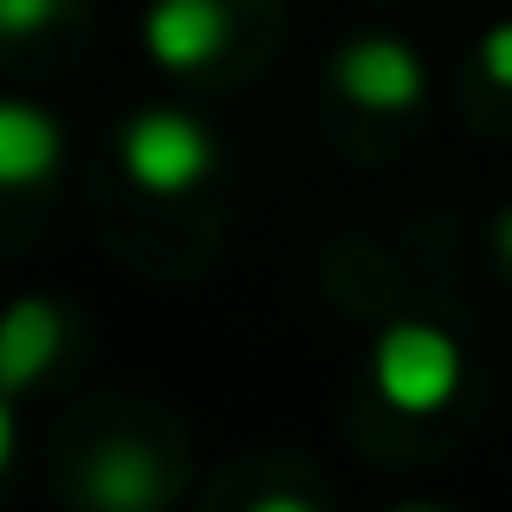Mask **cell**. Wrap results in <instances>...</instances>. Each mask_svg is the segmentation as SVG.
<instances>
[{"label":"cell","mask_w":512,"mask_h":512,"mask_svg":"<svg viewBox=\"0 0 512 512\" xmlns=\"http://www.w3.org/2000/svg\"><path fill=\"white\" fill-rule=\"evenodd\" d=\"M65 13V0H0V39H26L46 33L52 20Z\"/></svg>","instance_id":"obj_8"},{"label":"cell","mask_w":512,"mask_h":512,"mask_svg":"<svg viewBox=\"0 0 512 512\" xmlns=\"http://www.w3.org/2000/svg\"><path fill=\"white\" fill-rule=\"evenodd\" d=\"M175 500V474L150 441H104L85 467H78V506L85 512H163Z\"/></svg>","instance_id":"obj_3"},{"label":"cell","mask_w":512,"mask_h":512,"mask_svg":"<svg viewBox=\"0 0 512 512\" xmlns=\"http://www.w3.org/2000/svg\"><path fill=\"white\" fill-rule=\"evenodd\" d=\"M480 72H487L493 85L512 91V20H500L487 39H480Z\"/></svg>","instance_id":"obj_9"},{"label":"cell","mask_w":512,"mask_h":512,"mask_svg":"<svg viewBox=\"0 0 512 512\" xmlns=\"http://www.w3.org/2000/svg\"><path fill=\"white\" fill-rule=\"evenodd\" d=\"M376 389L402 415H435L461 389V350L441 325H422V318L389 325L376 344Z\"/></svg>","instance_id":"obj_1"},{"label":"cell","mask_w":512,"mask_h":512,"mask_svg":"<svg viewBox=\"0 0 512 512\" xmlns=\"http://www.w3.org/2000/svg\"><path fill=\"white\" fill-rule=\"evenodd\" d=\"M331 78L357 111H415L428 91V72L402 39L370 33V39H350V46L331 59Z\"/></svg>","instance_id":"obj_4"},{"label":"cell","mask_w":512,"mask_h":512,"mask_svg":"<svg viewBox=\"0 0 512 512\" xmlns=\"http://www.w3.org/2000/svg\"><path fill=\"white\" fill-rule=\"evenodd\" d=\"M247 512H318V506H305L299 493H266V500H253Z\"/></svg>","instance_id":"obj_10"},{"label":"cell","mask_w":512,"mask_h":512,"mask_svg":"<svg viewBox=\"0 0 512 512\" xmlns=\"http://www.w3.org/2000/svg\"><path fill=\"white\" fill-rule=\"evenodd\" d=\"M493 240H500V260H512V214H500V227H493Z\"/></svg>","instance_id":"obj_12"},{"label":"cell","mask_w":512,"mask_h":512,"mask_svg":"<svg viewBox=\"0 0 512 512\" xmlns=\"http://www.w3.org/2000/svg\"><path fill=\"white\" fill-rule=\"evenodd\" d=\"M402 512H435V506H402Z\"/></svg>","instance_id":"obj_13"},{"label":"cell","mask_w":512,"mask_h":512,"mask_svg":"<svg viewBox=\"0 0 512 512\" xmlns=\"http://www.w3.org/2000/svg\"><path fill=\"white\" fill-rule=\"evenodd\" d=\"M65 350V318L52 299H13L0 312V396H20L59 363Z\"/></svg>","instance_id":"obj_6"},{"label":"cell","mask_w":512,"mask_h":512,"mask_svg":"<svg viewBox=\"0 0 512 512\" xmlns=\"http://www.w3.org/2000/svg\"><path fill=\"white\" fill-rule=\"evenodd\" d=\"M124 169L150 195H188L214 169V137L182 111H143L124 124Z\"/></svg>","instance_id":"obj_2"},{"label":"cell","mask_w":512,"mask_h":512,"mask_svg":"<svg viewBox=\"0 0 512 512\" xmlns=\"http://www.w3.org/2000/svg\"><path fill=\"white\" fill-rule=\"evenodd\" d=\"M143 46L163 72H201L227 46V7L221 0H156L143 13Z\"/></svg>","instance_id":"obj_5"},{"label":"cell","mask_w":512,"mask_h":512,"mask_svg":"<svg viewBox=\"0 0 512 512\" xmlns=\"http://www.w3.org/2000/svg\"><path fill=\"white\" fill-rule=\"evenodd\" d=\"M13 461V396H0V474Z\"/></svg>","instance_id":"obj_11"},{"label":"cell","mask_w":512,"mask_h":512,"mask_svg":"<svg viewBox=\"0 0 512 512\" xmlns=\"http://www.w3.org/2000/svg\"><path fill=\"white\" fill-rule=\"evenodd\" d=\"M59 124L33 104H0V188H33L59 169Z\"/></svg>","instance_id":"obj_7"}]
</instances>
